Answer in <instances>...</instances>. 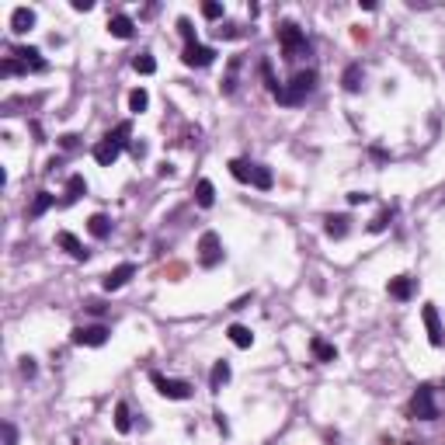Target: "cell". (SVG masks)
I'll return each mask as SVG.
<instances>
[{
    "instance_id": "cell-1",
    "label": "cell",
    "mask_w": 445,
    "mask_h": 445,
    "mask_svg": "<svg viewBox=\"0 0 445 445\" xmlns=\"http://www.w3.org/2000/svg\"><path fill=\"white\" fill-rule=\"evenodd\" d=\"M313 91H317V70H299L289 83H282V91L275 94V101L285 105V108H296V105H303Z\"/></svg>"
},
{
    "instance_id": "cell-2",
    "label": "cell",
    "mask_w": 445,
    "mask_h": 445,
    "mask_svg": "<svg viewBox=\"0 0 445 445\" xmlns=\"http://www.w3.org/2000/svg\"><path fill=\"white\" fill-rule=\"evenodd\" d=\"M45 67H49V63L42 59V52L28 45V49H14V52L0 63V74H4V77H14V74H45Z\"/></svg>"
},
{
    "instance_id": "cell-3",
    "label": "cell",
    "mask_w": 445,
    "mask_h": 445,
    "mask_svg": "<svg viewBox=\"0 0 445 445\" xmlns=\"http://www.w3.org/2000/svg\"><path fill=\"white\" fill-rule=\"evenodd\" d=\"M279 45H282V56L289 59V63L310 56V39H306L303 28L292 25V21H282V25H279Z\"/></svg>"
},
{
    "instance_id": "cell-4",
    "label": "cell",
    "mask_w": 445,
    "mask_h": 445,
    "mask_svg": "<svg viewBox=\"0 0 445 445\" xmlns=\"http://www.w3.org/2000/svg\"><path fill=\"white\" fill-rule=\"evenodd\" d=\"M129 132H132V125L129 122H122V125H115V132H108L98 146H94V161L101 163V167H112V163L119 161L122 146L129 143Z\"/></svg>"
},
{
    "instance_id": "cell-5",
    "label": "cell",
    "mask_w": 445,
    "mask_h": 445,
    "mask_svg": "<svg viewBox=\"0 0 445 445\" xmlns=\"http://www.w3.org/2000/svg\"><path fill=\"white\" fill-rule=\"evenodd\" d=\"M230 174H233L241 185H254V188H261V192H268V188L275 185V178H272V171H268L265 163L230 161Z\"/></svg>"
},
{
    "instance_id": "cell-6",
    "label": "cell",
    "mask_w": 445,
    "mask_h": 445,
    "mask_svg": "<svg viewBox=\"0 0 445 445\" xmlns=\"http://www.w3.org/2000/svg\"><path fill=\"white\" fill-rule=\"evenodd\" d=\"M407 414L417 417V421H435L439 417V404H435V390L432 386H417L410 404H407Z\"/></svg>"
},
{
    "instance_id": "cell-7",
    "label": "cell",
    "mask_w": 445,
    "mask_h": 445,
    "mask_svg": "<svg viewBox=\"0 0 445 445\" xmlns=\"http://www.w3.org/2000/svg\"><path fill=\"white\" fill-rule=\"evenodd\" d=\"M150 383L157 386V393L167 397V400H188L192 397V383H185V379H167L161 372H150Z\"/></svg>"
},
{
    "instance_id": "cell-8",
    "label": "cell",
    "mask_w": 445,
    "mask_h": 445,
    "mask_svg": "<svg viewBox=\"0 0 445 445\" xmlns=\"http://www.w3.org/2000/svg\"><path fill=\"white\" fill-rule=\"evenodd\" d=\"M199 261H202V268H216L223 261V243H219V237L212 230L202 233V241H199Z\"/></svg>"
},
{
    "instance_id": "cell-9",
    "label": "cell",
    "mask_w": 445,
    "mask_h": 445,
    "mask_svg": "<svg viewBox=\"0 0 445 445\" xmlns=\"http://www.w3.org/2000/svg\"><path fill=\"white\" fill-rule=\"evenodd\" d=\"M108 327L105 324H94V327H77L74 330V345H83V348H101L108 341Z\"/></svg>"
},
{
    "instance_id": "cell-10",
    "label": "cell",
    "mask_w": 445,
    "mask_h": 445,
    "mask_svg": "<svg viewBox=\"0 0 445 445\" xmlns=\"http://www.w3.org/2000/svg\"><path fill=\"white\" fill-rule=\"evenodd\" d=\"M421 317H424V327H428V341L439 348V345L445 341V327H442V320H439V310H435V303H424Z\"/></svg>"
},
{
    "instance_id": "cell-11",
    "label": "cell",
    "mask_w": 445,
    "mask_h": 445,
    "mask_svg": "<svg viewBox=\"0 0 445 445\" xmlns=\"http://www.w3.org/2000/svg\"><path fill=\"white\" fill-rule=\"evenodd\" d=\"M181 59H185V67H199V70H202V67H209V63L216 59V49L195 42V45H185V56H181Z\"/></svg>"
},
{
    "instance_id": "cell-12",
    "label": "cell",
    "mask_w": 445,
    "mask_h": 445,
    "mask_svg": "<svg viewBox=\"0 0 445 445\" xmlns=\"http://www.w3.org/2000/svg\"><path fill=\"white\" fill-rule=\"evenodd\" d=\"M132 275H136V265H132V261H125V265H119L115 272H108L101 285H105V292H115V289H122V285L129 282Z\"/></svg>"
},
{
    "instance_id": "cell-13",
    "label": "cell",
    "mask_w": 445,
    "mask_h": 445,
    "mask_svg": "<svg viewBox=\"0 0 445 445\" xmlns=\"http://www.w3.org/2000/svg\"><path fill=\"white\" fill-rule=\"evenodd\" d=\"M32 25H35V11H32V7H14V11H11V32H14V35L32 32Z\"/></svg>"
},
{
    "instance_id": "cell-14",
    "label": "cell",
    "mask_w": 445,
    "mask_h": 445,
    "mask_svg": "<svg viewBox=\"0 0 445 445\" xmlns=\"http://www.w3.org/2000/svg\"><path fill=\"white\" fill-rule=\"evenodd\" d=\"M56 243H59V247H63V250H67V254H70L74 261H87V254H91V250H87V247H83V243L77 241V237H74L70 230L56 233Z\"/></svg>"
},
{
    "instance_id": "cell-15",
    "label": "cell",
    "mask_w": 445,
    "mask_h": 445,
    "mask_svg": "<svg viewBox=\"0 0 445 445\" xmlns=\"http://www.w3.org/2000/svg\"><path fill=\"white\" fill-rule=\"evenodd\" d=\"M108 32H112L115 39H132L136 25H132V18H129V14H112V18H108Z\"/></svg>"
},
{
    "instance_id": "cell-16",
    "label": "cell",
    "mask_w": 445,
    "mask_h": 445,
    "mask_svg": "<svg viewBox=\"0 0 445 445\" xmlns=\"http://www.w3.org/2000/svg\"><path fill=\"white\" fill-rule=\"evenodd\" d=\"M362 81H365L362 63H348V67H345V77H341V83H345V91H348V94L362 91Z\"/></svg>"
},
{
    "instance_id": "cell-17",
    "label": "cell",
    "mask_w": 445,
    "mask_h": 445,
    "mask_svg": "<svg viewBox=\"0 0 445 445\" xmlns=\"http://www.w3.org/2000/svg\"><path fill=\"white\" fill-rule=\"evenodd\" d=\"M414 289H417V282H414V279H407V275L390 279V296H393V299H410V296H414Z\"/></svg>"
},
{
    "instance_id": "cell-18",
    "label": "cell",
    "mask_w": 445,
    "mask_h": 445,
    "mask_svg": "<svg viewBox=\"0 0 445 445\" xmlns=\"http://www.w3.org/2000/svg\"><path fill=\"white\" fill-rule=\"evenodd\" d=\"M87 230H91V237H98V241H105V237L112 233V219L98 212V216H91V219H87Z\"/></svg>"
},
{
    "instance_id": "cell-19",
    "label": "cell",
    "mask_w": 445,
    "mask_h": 445,
    "mask_svg": "<svg viewBox=\"0 0 445 445\" xmlns=\"http://www.w3.org/2000/svg\"><path fill=\"white\" fill-rule=\"evenodd\" d=\"M327 237L330 241H341V237H348V216H327Z\"/></svg>"
},
{
    "instance_id": "cell-20",
    "label": "cell",
    "mask_w": 445,
    "mask_h": 445,
    "mask_svg": "<svg viewBox=\"0 0 445 445\" xmlns=\"http://www.w3.org/2000/svg\"><path fill=\"white\" fill-rule=\"evenodd\" d=\"M226 383H230V362H216L212 372H209V386H212V390H223Z\"/></svg>"
},
{
    "instance_id": "cell-21",
    "label": "cell",
    "mask_w": 445,
    "mask_h": 445,
    "mask_svg": "<svg viewBox=\"0 0 445 445\" xmlns=\"http://www.w3.org/2000/svg\"><path fill=\"white\" fill-rule=\"evenodd\" d=\"M310 348H313V355H317L320 362H334V359H337V348H334V345H327L324 337H313V341H310Z\"/></svg>"
},
{
    "instance_id": "cell-22",
    "label": "cell",
    "mask_w": 445,
    "mask_h": 445,
    "mask_svg": "<svg viewBox=\"0 0 445 445\" xmlns=\"http://www.w3.org/2000/svg\"><path fill=\"white\" fill-rule=\"evenodd\" d=\"M237 70H241V56H233L230 67H226V77H223V83H219L223 94H233V91H237Z\"/></svg>"
},
{
    "instance_id": "cell-23",
    "label": "cell",
    "mask_w": 445,
    "mask_h": 445,
    "mask_svg": "<svg viewBox=\"0 0 445 445\" xmlns=\"http://www.w3.org/2000/svg\"><path fill=\"white\" fill-rule=\"evenodd\" d=\"M226 334H230V341H233L237 348H250V345H254V334H250V330H247L243 324H233L230 330H226Z\"/></svg>"
},
{
    "instance_id": "cell-24",
    "label": "cell",
    "mask_w": 445,
    "mask_h": 445,
    "mask_svg": "<svg viewBox=\"0 0 445 445\" xmlns=\"http://www.w3.org/2000/svg\"><path fill=\"white\" fill-rule=\"evenodd\" d=\"M81 195H87V181H83V174H74L67 181V202H77Z\"/></svg>"
},
{
    "instance_id": "cell-25",
    "label": "cell",
    "mask_w": 445,
    "mask_h": 445,
    "mask_svg": "<svg viewBox=\"0 0 445 445\" xmlns=\"http://www.w3.org/2000/svg\"><path fill=\"white\" fill-rule=\"evenodd\" d=\"M195 202L202 205V209H209V205L216 202V188H212V181H199V185H195Z\"/></svg>"
},
{
    "instance_id": "cell-26",
    "label": "cell",
    "mask_w": 445,
    "mask_h": 445,
    "mask_svg": "<svg viewBox=\"0 0 445 445\" xmlns=\"http://www.w3.org/2000/svg\"><path fill=\"white\" fill-rule=\"evenodd\" d=\"M132 70H136V74H143V77H150V74L157 70V59H154L150 52H139V56L132 59Z\"/></svg>"
},
{
    "instance_id": "cell-27",
    "label": "cell",
    "mask_w": 445,
    "mask_h": 445,
    "mask_svg": "<svg viewBox=\"0 0 445 445\" xmlns=\"http://www.w3.org/2000/svg\"><path fill=\"white\" fill-rule=\"evenodd\" d=\"M146 105H150V94H146L143 87H136V91L129 94V108H132V112H146Z\"/></svg>"
},
{
    "instance_id": "cell-28",
    "label": "cell",
    "mask_w": 445,
    "mask_h": 445,
    "mask_svg": "<svg viewBox=\"0 0 445 445\" xmlns=\"http://www.w3.org/2000/svg\"><path fill=\"white\" fill-rule=\"evenodd\" d=\"M129 428H132V421H129V404H119V407H115V432L125 435Z\"/></svg>"
},
{
    "instance_id": "cell-29",
    "label": "cell",
    "mask_w": 445,
    "mask_h": 445,
    "mask_svg": "<svg viewBox=\"0 0 445 445\" xmlns=\"http://www.w3.org/2000/svg\"><path fill=\"white\" fill-rule=\"evenodd\" d=\"M49 205H52V195H49V192H39V195H35V202H32V212H28V216L35 219V216H42Z\"/></svg>"
},
{
    "instance_id": "cell-30",
    "label": "cell",
    "mask_w": 445,
    "mask_h": 445,
    "mask_svg": "<svg viewBox=\"0 0 445 445\" xmlns=\"http://www.w3.org/2000/svg\"><path fill=\"white\" fill-rule=\"evenodd\" d=\"M178 28H181V39H185V45H195V28H192V21H188V18H181V21H178Z\"/></svg>"
},
{
    "instance_id": "cell-31",
    "label": "cell",
    "mask_w": 445,
    "mask_h": 445,
    "mask_svg": "<svg viewBox=\"0 0 445 445\" xmlns=\"http://www.w3.org/2000/svg\"><path fill=\"white\" fill-rule=\"evenodd\" d=\"M202 14L209 21H216V18H223V4H202Z\"/></svg>"
},
{
    "instance_id": "cell-32",
    "label": "cell",
    "mask_w": 445,
    "mask_h": 445,
    "mask_svg": "<svg viewBox=\"0 0 445 445\" xmlns=\"http://www.w3.org/2000/svg\"><path fill=\"white\" fill-rule=\"evenodd\" d=\"M35 372H39V365H35V359H28V355H25V359H21V376H25V379H32Z\"/></svg>"
},
{
    "instance_id": "cell-33",
    "label": "cell",
    "mask_w": 445,
    "mask_h": 445,
    "mask_svg": "<svg viewBox=\"0 0 445 445\" xmlns=\"http://www.w3.org/2000/svg\"><path fill=\"white\" fill-rule=\"evenodd\" d=\"M4 445H18V432L11 421H4Z\"/></svg>"
},
{
    "instance_id": "cell-34",
    "label": "cell",
    "mask_w": 445,
    "mask_h": 445,
    "mask_svg": "<svg viewBox=\"0 0 445 445\" xmlns=\"http://www.w3.org/2000/svg\"><path fill=\"white\" fill-rule=\"evenodd\" d=\"M390 219H393V209H390V212H383V216H379L369 230H372V233H379V230H386V223H390Z\"/></svg>"
},
{
    "instance_id": "cell-35",
    "label": "cell",
    "mask_w": 445,
    "mask_h": 445,
    "mask_svg": "<svg viewBox=\"0 0 445 445\" xmlns=\"http://www.w3.org/2000/svg\"><path fill=\"white\" fill-rule=\"evenodd\" d=\"M348 202H352V205H362V202H369V195H365V192H352V195H348Z\"/></svg>"
},
{
    "instance_id": "cell-36",
    "label": "cell",
    "mask_w": 445,
    "mask_h": 445,
    "mask_svg": "<svg viewBox=\"0 0 445 445\" xmlns=\"http://www.w3.org/2000/svg\"><path fill=\"white\" fill-rule=\"evenodd\" d=\"M216 35H223V39H233V35H237V28H233V25H226V28H216Z\"/></svg>"
},
{
    "instance_id": "cell-37",
    "label": "cell",
    "mask_w": 445,
    "mask_h": 445,
    "mask_svg": "<svg viewBox=\"0 0 445 445\" xmlns=\"http://www.w3.org/2000/svg\"><path fill=\"white\" fill-rule=\"evenodd\" d=\"M59 143H63V150H74V146H77V136H63Z\"/></svg>"
},
{
    "instance_id": "cell-38",
    "label": "cell",
    "mask_w": 445,
    "mask_h": 445,
    "mask_svg": "<svg viewBox=\"0 0 445 445\" xmlns=\"http://www.w3.org/2000/svg\"><path fill=\"white\" fill-rule=\"evenodd\" d=\"M91 7H94L91 0H74V11H91Z\"/></svg>"
}]
</instances>
